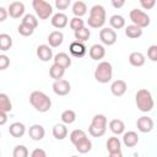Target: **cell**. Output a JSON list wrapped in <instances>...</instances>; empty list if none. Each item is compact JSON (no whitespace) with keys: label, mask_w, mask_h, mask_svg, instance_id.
<instances>
[{"label":"cell","mask_w":157,"mask_h":157,"mask_svg":"<svg viewBox=\"0 0 157 157\" xmlns=\"http://www.w3.org/2000/svg\"><path fill=\"white\" fill-rule=\"evenodd\" d=\"M29 103L39 113H47L52 107V99L42 91H33L29 94Z\"/></svg>","instance_id":"6da1fadb"},{"label":"cell","mask_w":157,"mask_h":157,"mask_svg":"<svg viewBox=\"0 0 157 157\" xmlns=\"http://www.w3.org/2000/svg\"><path fill=\"white\" fill-rule=\"evenodd\" d=\"M135 103L136 107L139 108V110L144 112V113H148L153 109L155 107V102H153V97L152 93L146 90V88H141L136 92L135 94Z\"/></svg>","instance_id":"7a4b0ae2"},{"label":"cell","mask_w":157,"mask_h":157,"mask_svg":"<svg viewBox=\"0 0 157 157\" xmlns=\"http://www.w3.org/2000/svg\"><path fill=\"white\" fill-rule=\"evenodd\" d=\"M105 16H107L105 9L102 5L96 4L90 10V16H88L87 23L91 28H102L105 23Z\"/></svg>","instance_id":"3957f363"},{"label":"cell","mask_w":157,"mask_h":157,"mask_svg":"<svg viewBox=\"0 0 157 157\" xmlns=\"http://www.w3.org/2000/svg\"><path fill=\"white\" fill-rule=\"evenodd\" d=\"M107 117L104 114H96L88 126V134L93 137H101L107 131Z\"/></svg>","instance_id":"277c9868"},{"label":"cell","mask_w":157,"mask_h":157,"mask_svg":"<svg viewBox=\"0 0 157 157\" xmlns=\"http://www.w3.org/2000/svg\"><path fill=\"white\" fill-rule=\"evenodd\" d=\"M94 78L99 83H108L113 77V66L108 61H101L94 69Z\"/></svg>","instance_id":"5b68a950"},{"label":"cell","mask_w":157,"mask_h":157,"mask_svg":"<svg viewBox=\"0 0 157 157\" xmlns=\"http://www.w3.org/2000/svg\"><path fill=\"white\" fill-rule=\"evenodd\" d=\"M33 10L38 18L40 20H48L53 15V6L44 0H33L32 1Z\"/></svg>","instance_id":"8992f818"},{"label":"cell","mask_w":157,"mask_h":157,"mask_svg":"<svg viewBox=\"0 0 157 157\" xmlns=\"http://www.w3.org/2000/svg\"><path fill=\"white\" fill-rule=\"evenodd\" d=\"M129 17H130V21L132 22V25L140 27L141 29L148 27L150 22H151L150 16L145 11H142L140 9H132L130 11V13H129Z\"/></svg>","instance_id":"52a82bcc"},{"label":"cell","mask_w":157,"mask_h":157,"mask_svg":"<svg viewBox=\"0 0 157 157\" xmlns=\"http://www.w3.org/2000/svg\"><path fill=\"white\" fill-rule=\"evenodd\" d=\"M117 38H118L117 32H115L114 29H112L110 27H104V28H102L101 32H99V39H101V42H102L104 45H108V47H109V45L115 44Z\"/></svg>","instance_id":"ba28073f"},{"label":"cell","mask_w":157,"mask_h":157,"mask_svg":"<svg viewBox=\"0 0 157 157\" xmlns=\"http://www.w3.org/2000/svg\"><path fill=\"white\" fill-rule=\"evenodd\" d=\"M153 126H155V123H153L152 118H150L147 115H142L136 120V128L140 132H144V134L151 132L153 130Z\"/></svg>","instance_id":"9c48e42d"},{"label":"cell","mask_w":157,"mask_h":157,"mask_svg":"<svg viewBox=\"0 0 157 157\" xmlns=\"http://www.w3.org/2000/svg\"><path fill=\"white\" fill-rule=\"evenodd\" d=\"M25 11H26L25 4L21 1H12L7 7V13L12 18H20L25 16Z\"/></svg>","instance_id":"30bf717a"},{"label":"cell","mask_w":157,"mask_h":157,"mask_svg":"<svg viewBox=\"0 0 157 157\" xmlns=\"http://www.w3.org/2000/svg\"><path fill=\"white\" fill-rule=\"evenodd\" d=\"M52 87H53L54 93L58 94V96H66L71 91V86H70L69 81L63 80V78L59 80V81H54V83H53Z\"/></svg>","instance_id":"8fae6325"},{"label":"cell","mask_w":157,"mask_h":157,"mask_svg":"<svg viewBox=\"0 0 157 157\" xmlns=\"http://www.w3.org/2000/svg\"><path fill=\"white\" fill-rule=\"evenodd\" d=\"M36 53H37V56L39 58V60H42L44 63L52 60L53 56H54L53 55V50H52V48L48 44H40V45H38Z\"/></svg>","instance_id":"7c38bea8"},{"label":"cell","mask_w":157,"mask_h":157,"mask_svg":"<svg viewBox=\"0 0 157 157\" xmlns=\"http://www.w3.org/2000/svg\"><path fill=\"white\" fill-rule=\"evenodd\" d=\"M126 90H128V85L124 80H115L110 85V92L115 97H121L123 94H125Z\"/></svg>","instance_id":"4fadbf2b"},{"label":"cell","mask_w":157,"mask_h":157,"mask_svg":"<svg viewBox=\"0 0 157 157\" xmlns=\"http://www.w3.org/2000/svg\"><path fill=\"white\" fill-rule=\"evenodd\" d=\"M50 22H52V26H53L54 28L61 29V28H65V27L67 26L69 20H67V16H66L65 13L58 12V13H54V15L52 16Z\"/></svg>","instance_id":"5bb4252c"},{"label":"cell","mask_w":157,"mask_h":157,"mask_svg":"<svg viewBox=\"0 0 157 157\" xmlns=\"http://www.w3.org/2000/svg\"><path fill=\"white\" fill-rule=\"evenodd\" d=\"M28 135L33 141H40L45 135V130L40 124H33L28 129Z\"/></svg>","instance_id":"9a60e30c"},{"label":"cell","mask_w":157,"mask_h":157,"mask_svg":"<svg viewBox=\"0 0 157 157\" xmlns=\"http://www.w3.org/2000/svg\"><path fill=\"white\" fill-rule=\"evenodd\" d=\"M64 42V34L61 31H53L48 36V43L50 48H58Z\"/></svg>","instance_id":"2e32d148"},{"label":"cell","mask_w":157,"mask_h":157,"mask_svg":"<svg viewBox=\"0 0 157 157\" xmlns=\"http://www.w3.org/2000/svg\"><path fill=\"white\" fill-rule=\"evenodd\" d=\"M90 58L92 60H102L104 56H105V48L102 45V44H93L91 48H90Z\"/></svg>","instance_id":"e0dca14e"},{"label":"cell","mask_w":157,"mask_h":157,"mask_svg":"<svg viewBox=\"0 0 157 157\" xmlns=\"http://www.w3.org/2000/svg\"><path fill=\"white\" fill-rule=\"evenodd\" d=\"M9 132H10V135H11L12 137H16V139L22 137V136L25 135V132H26V126H25L23 123L15 121V123L10 124V126H9Z\"/></svg>","instance_id":"ac0fdd59"},{"label":"cell","mask_w":157,"mask_h":157,"mask_svg":"<svg viewBox=\"0 0 157 157\" xmlns=\"http://www.w3.org/2000/svg\"><path fill=\"white\" fill-rule=\"evenodd\" d=\"M69 50L71 53V55H74L75 58H82L86 54V45L81 42H72L69 47Z\"/></svg>","instance_id":"d6986e66"},{"label":"cell","mask_w":157,"mask_h":157,"mask_svg":"<svg viewBox=\"0 0 157 157\" xmlns=\"http://www.w3.org/2000/svg\"><path fill=\"white\" fill-rule=\"evenodd\" d=\"M53 60H54V64L61 66L63 69H67L71 65V58L64 52H60V53L55 54L53 56Z\"/></svg>","instance_id":"ffe728a7"},{"label":"cell","mask_w":157,"mask_h":157,"mask_svg":"<svg viewBox=\"0 0 157 157\" xmlns=\"http://www.w3.org/2000/svg\"><path fill=\"white\" fill-rule=\"evenodd\" d=\"M139 142V135L135 131H126L123 134V144L126 147H135Z\"/></svg>","instance_id":"44dd1931"},{"label":"cell","mask_w":157,"mask_h":157,"mask_svg":"<svg viewBox=\"0 0 157 157\" xmlns=\"http://www.w3.org/2000/svg\"><path fill=\"white\" fill-rule=\"evenodd\" d=\"M109 130L114 135H121L125 132V124L120 119H112L109 121Z\"/></svg>","instance_id":"7402d4cb"},{"label":"cell","mask_w":157,"mask_h":157,"mask_svg":"<svg viewBox=\"0 0 157 157\" xmlns=\"http://www.w3.org/2000/svg\"><path fill=\"white\" fill-rule=\"evenodd\" d=\"M107 150L109 153H114V152H120L121 151V142L117 136H110L108 137L107 142H105Z\"/></svg>","instance_id":"603a6c76"},{"label":"cell","mask_w":157,"mask_h":157,"mask_svg":"<svg viewBox=\"0 0 157 157\" xmlns=\"http://www.w3.org/2000/svg\"><path fill=\"white\" fill-rule=\"evenodd\" d=\"M146 59H145V55L140 52H132L130 55H129V63L130 65L135 66V67H140L145 64Z\"/></svg>","instance_id":"cb8c5ba5"},{"label":"cell","mask_w":157,"mask_h":157,"mask_svg":"<svg viewBox=\"0 0 157 157\" xmlns=\"http://www.w3.org/2000/svg\"><path fill=\"white\" fill-rule=\"evenodd\" d=\"M53 136L56 140H64L67 136V128L65 124H55L53 126Z\"/></svg>","instance_id":"d4e9b609"},{"label":"cell","mask_w":157,"mask_h":157,"mask_svg":"<svg viewBox=\"0 0 157 157\" xmlns=\"http://www.w3.org/2000/svg\"><path fill=\"white\" fill-rule=\"evenodd\" d=\"M75 148L80 152V153H87V152H90L91 150H92V142H91V140L86 136L85 139H82V140H80L78 142H76L75 145Z\"/></svg>","instance_id":"484cf974"},{"label":"cell","mask_w":157,"mask_h":157,"mask_svg":"<svg viewBox=\"0 0 157 157\" xmlns=\"http://www.w3.org/2000/svg\"><path fill=\"white\" fill-rule=\"evenodd\" d=\"M86 12H87V5H86V2H83V1H75L74 4H72V13L75 15V17H82L83 15H86Z\"/></svg>","instance_id":"4316f807"},{"label":"cell","mask_w":157,"mask_h":157,"mask_svg":"<svg viewBox=\"0 0 157 157\" xmlns=\"http://www.w3.org/2000/svg\"><path fill=\"white\" fill-rule=\"evenodd\" d=\"M109 23L112 29H121L125 27V18L121 15H113L109 18Z\"/></svg>","instance_id":"83f0119b"},{"label":"cell","mask_w":157,"mask_h":157,"mask_svg":"<svg viewBox=\"0 0 157 157\" xmlns=\"http://www.w3.org/2000/svg\"><path fill=\"white\" fill-rule=\"evenodd\" d=\"M125 36L128 38H131V39L140 38L142 36V29L135 25H129L125 27Z\"/></svg>","instance_id":"f1b7e54d"},{"label":"cell","mask_w":157,"mask_h":157,"mask_svg":"<svg viewBox=\"0 0 157 157\" xmlns=\"http://www.w3.org/2000/svg\"><path fill=\"white\" fill-rule=\"evenodd\" d=\"M65 74V69H63L61 66L56 65V64H53L50 67H49V75L52 78H54V81H59L63 78Z\"/></svg>","instance_id":"f546056e"},{"label":"cell","mask_w":157,"mask_h":157,"mask_svg":"<svg viewBox=\"0 0 157 157\" xmlns=\"http://www.w3.org/2000/svg\"><path fill=\"white\" fill-rule=\"evenodd\" d=\"M0 110L5 113H9L12 110L11 99L6 93H0Z\"/></svg>","instance_id":"4dcf8cb0"},{"label":"cell","mask_w":157,"mask_h":157,"mask_svg":"<svg viewBox=\"0 0 157 157\" xmlns=\"http://www.w3.org/2000/svg\"><path fill=\"white\" fill-rule=\"evenodd\" d=\"M12 47V38L7 33H1L0 34V50L7 52Z\"/></svg>","instance_id":"1f68e13d"},{"label":"cell","mask_w":157,"mask_h":157,"mask_svg":"<svg viewBox=\"0 0 157 157\" xmlns=\"http://www.w3.org/2000/svg\"><path fill=\"white\" fill-rule=\"evenodd\" d=\"M74 34H75V38H76V40H77V42L83 43V42L88 40V38L91 37V31H90L87 27H82V28H80V29L75 31V32H74Z\"/></svg>","instance_id":"d6a6232c"},{"label":"cell","mask_w":157,"mask_h":157,"mask_svg":"<svg viewBox=\"0 0 157 157\" xmlns=\"http://www.w3.org/2000/svg\"><path fill=\"white\" fill-rule=\"evenodd\" d=\"M60 119H61L63 124H65V125L72 124V123L76 120V113H75L72 109H66V110H64V112L61 113Z\"/></svg>","instance_id":"836d02e7"},{"label":"cell","mask_w":157,"mask_h":157,"mask_svg":"<svg viewBox=\"0 0 157 157\" xmlns=\"http://www.w3.org/2000/svg\"><path fill=\"white\" fill-rule=\"evenodd\" d=\"M86 136H87V134H86L83 130H81V129H75V130H72V131L70 132V135H69L70 141H71L72 145H75V144L78 142L80 140L85 139Z\"/></svg>","instance_id":"e575fe53"},{"label":"cell","mask_w":157,"mask_h":157,"mask_svg":"<svg viewBox=\"0 0 157 157\" xmlns=\"http://www.w3.org/2000/svg\"><path fill=\"white\" fill-rule=\"evenodd\" d=\"M21 23H25V25L32 27L33 29H36V28L38 27V20H37V17H36L34 15H32V13H26V15L22 17V22H21Z\"/></svg>","instance_id":"d590c367"},{"label":"cell","mask_w":157,"mask_h":157,"mask_svg":"<svg viewBox=\"0 0 157 157\" xmlns=\"http://www.w3.org/2000/svg\"><path fill=\"white\" fill-rule=\"evenodd\" d=\"M28 155L29 152L25 145H17L12 151V157H28Z\"/></svg>","instance_id":"8d00e7d4"},{"label":"cell","mask_w":157,"mask_h":157,"mask_svg":"<svg viewBox=\"0 0 157 157\" xmlns=\"http://www.w3.org/2000/svg\"><path fill=\"white\" fill-rule=\"evenodd\" d=\"M17 32H18L21 36H23V37H29V36L33 34L34 29H33L32 27L25 25V23H20L18 27H17Z\"/></svg>","instance_id":"74e56055"},{"label":"cell","mask_w":157,"mask_h":157,"mask_svg":"<svg viewBox=\"0 0 157 157\" xmlns=\"http://www.w3.org/2000/svg\"><path fill=\"white\" fill-rule=\"evenodd\" d=\"M82 27H85V22H83L82 18H80V17H74V18L70 20V28H71L74 32L77 31V29H80V28H82Z\"/></svg>","instance_id":"f35d334b"},{"label":"cell","mask_w":157,"mask_h":157,"mask_svg":"<svg viewBox=\"0 0 157 157\" xmlns=\"http://www.w3.org/2000/svg\"><path fill=\"white\" fill-rule=\"evenodd\" d=\"M147 56L151 61H157V45L152 44L147 49Z\"/></svg>","instance_id":"ab89813d"},{"label":"cell","mask_w":157,"mask_h":157,"mask_svg":"<svg viewBox=\"0 0 157 157\" xmlns=\"http://www.w3.org/2000/svg\"><path fill=\"white\" fill-rule=\"evenodd\" d=\"M10 66V58L6 54H0V71L6 70Z\"/></svg>","instance_id":"60d3db41"},{"label":"cell","mask_w":157,"mask_h":157,"mask_svg":"<svg viewBox=\"0 0 157 157\" xmlns=\"http://www.w3.org/2000/svg\"><path fill=\"white\" fill-rule=\"evenodd\" d=\"M70 5H71L70 0H56L55 1V6L58 10H66Z\"/></svg>","instance_id":"b9f144b4"},{"label":"cell","mask_w":157,"mask_h":157,"mask_svg":"<svg viewBox=\"0 0 157 157\" xmlns=\"http://www.w3.org/2000/svg\"><path fill=\"white\" fill-rule=\"evenodd\" d=\"M140 5L144 10H151L156 5V0H141Z\"/></svg>","instance_id":"7bdbcfd3"},{"label":"cell","mask_w":157,"mask_h":157,"mask_svg":"<svg viewBox=\"0 0 157 157\" xmlns=\"http://www.w3.org/2000/svg\"><path fill=\"white\" fill-rule=\"evenodd\" d=\"M31 157H47V152L43 148H34L31 152Z\"/></svg>","instance_id":"ee69618b"},{"label":"cell","mask_w":157,"mask_h":157,"mask_svg":"<svg viewBox=\"0 0 157 157\" xmlns=\"http://www.w3.org/2000/svg\"><path fill=\"white\" fill-rule=\"evenodd\" d=\"M9 13H7V9L0 6V22H4L6 18H7Z\"/></svg>","instance_id":"f6af8a7d"},{"label":"cell","mask_w":157,"mask_h":157,"mask_svg":"<svg viewBox=\"0 0 157 157\" xmlns=\"http://www.w3.org/2000/svg\"><path fill=\"white\" fill-rule=\"evenodd\" d=\"M6 123H7V113L0 110V126L5 125Z\"/></svg>","instance_id":"bcb514c9"},{"label":"cell","mask_w":157,"mask_h":157,"mask_svg":"<svg viewBox=\"0 0 157 157\" xmlns=\"http://www.w3.org/2000/svg\"><path fill=\"white\" fill-rule=\"evenodd\" d=\"M124 5H125V1H124V0H120V1L113 0V1H112V6L115 7V9H120V7H123Z\"/></svg>","instance_id":"7dc6e473"},{"label":"cell","mask_w":157,"mask_h":157,"mask_svg":"<svg viewBox=\"0 0 157 157\" xmlns=\"http://www.w3.org/2000/svg\"><path fill=\"white\" fill-rule=\"evenodd\" d=\"M108 157H124L123 156V153H121V151L120 152H114V153H109V156Z\"/></svg>","instance_id":"c3c4849f"},{"label":"cell","mask_w":157,"mask_h":157,"mask_svg":"<svg viewBox=\"0 0 157 157\" xmlns=\"http://www.w3.org/2000/svg\"><path fill=\"white\" fill-rule=\"evenodd\" d=\"M71 157H78V156H71Z\"/></svg>","instance_id":"681fc988"},{"label":"cell","mask_w":157,"mask_h":157,"mask_svg":"<svg viewBox=\"0 0 157 157\" xmlns=\"http://www.w3.org/2000/svg\"><path fill=\"white\" fill-rule=\"evenodd\" d=\"M0 137H1V132H0Z\"/></svg>","instance_id":"f907efd6"},{"label":"cell","mask_w":157,"mask_h":157,"mask_svg":"<svg viewBox=\"0 0 157 157\" xmlns=\"http://www.w3.org/2000/svg\"><path fill=\"white\" fill-rule=\"evenodd\" d=\"M0 157H1V152H0Z\"/></svg>","instance_id":"816d5d0a"}]
</instances>
